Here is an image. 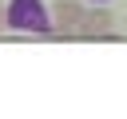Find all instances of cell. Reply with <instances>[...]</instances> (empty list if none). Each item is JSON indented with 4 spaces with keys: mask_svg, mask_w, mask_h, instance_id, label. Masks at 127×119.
Masks as SVG:
<instances>
[{
    "mask_svg": "<svg viewBox=\"0 0 127 119\" xmlns=\"http://www.w3.org/2000/svg\"><path fill=\"white\" fill-rule=\"evenodd\" d=\"M111 24H115V20H111V12H107L103 4H95L91 12H83V20H79V28H75V32H79V36H99V40H115Z\"/></svg>",
    "mask_w": 127,
    "mask_h": 119,
    "instance_id": "obj_3",
    "label": "cell"
},
{
    "mask_svg": "<svg viewBox=\"0 0 127 119\" xmlns=\"http://www.w3.org/2000/svg\"><path fill=\"white\" fill-rule=\"evenodd\" d=\"M48 16H52V24H56V36H71V32L79 28V20H83V4H79V0H56Z\"/></svg>",
    "mask_w": 127,
    "mask_h": 119,
    "instance_id": "obj_2",
    "label": "cell"
},
{
    "mask_svg": "<svg viewBox=\"0 0 127 119\" xmlns=\"http://www.w3.org/2000/svg\"><path fill=\"white\" fill-rule=\"evenodd\" d=\"M0 28H4V4H0Z\"/></svg>",
    "mask_w": 127,
    "mask_h": 119,
    "instance_id": "obj_4",
    "label": "cell"
},
{
    "mask_svg": "<svg viewBox=\"0 0 127 119\" xmlns=\"http://www.w3.org/2000/svg\"><path fill=\"white\" fill-rule=\"evenodd\" d=\"M4 28H12V32H32V36H56L44 0H8V4H4Z\"/></svg>",
    "mask_w": 127,
    "mask_h": 119,
    "instance_id": "obj_1",
    "label": "cell"
},
{
    "mask_svg": "<svg viewBox=\"0 0 127 119\" xmlns=\"http://www.w3.org/2000/svg\"><path fill=\"white\" fill-rule=\"evenodd\" d=\"M91 4H107V0H91Z\"/></svg>",
    "mask_w": 127,
    "mask_h": 119,
    "instance_id": "obj_5",
    "label": "cell"
}]
</instances>
